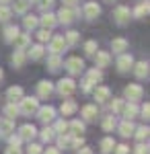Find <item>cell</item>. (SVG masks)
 Returning <instances> with one entry per match:
<instances>
[{"label": "cell", "mask_w": 150, "mask_h": 154, "mask_svg": "<svg viewBox=\"0 0 150 154\" xmlns=\"http://www.w3.org/2000/svg\"><path fill=\"white\" fill-rule=\"evenodd\" d=\"M12 19L11 4H0V23H8Z\"/></svg>", "instance_id": "cell-43"}, {"label": "cell", "mask_w": 150, "mask_h": 154, "mask_svg": "<svg viewBox=\"0 0 150 154\" xmlns=\"http://www.w3.org/2000/svg\"><path fill=\"white\" fill-rule=\"evenodd\" d=\"M82 144H84V138H82V136H72V144H70V150H78Z\"/></svg>", "instance_id": "cell-50"}, {"label": "cell", "mask_w": 150, "mask_h": 154, "mask_svg": "<svg viewBox=\"0 0 150 154\" xmlns=\"http://www.w3.org/2000/svg\"><path fill=\"white\" fill-rule=\"evenodd\" d=\"M43 56H45V48H43V43L31 45V48H29V51H27V60H31V62H39Z\"/></svg>", "instance_id": "cell-24"}, {"label": "cell", "mask_w": 150, "mask_h": 154, "mask_svg": "<svg viewBox=\"0 0 150 154\" xmlns=\"http://www.w3.org/2000/svg\"><path fill=\"white\" fill-rule=\"evenodd\" d=\"M35 115H37V119H39L43 125H49V123L56 119L58 111H56L52 105H39V107H37V111H35Z\"/></svg>", "instance_id": "cell-7"}, {"label": "cell", "mask_w": 150, "mask_h": 154, "mask_svg": "<svg viewBox=\"0 0 150 154\" xmlns=\"http://www.w3.org/2000/svg\"><path fill=\"white\" fill-rule=\"evenodd\" d=\"M140 113V107L138 103H130V101H126V105H123V109H121V115H123V119H134L138 117Z\"/></svg>", "instance_id": "cell-22"}, {"label": "cell", "mask_w": 150, "mask_h": 154, "mask_svg": "<svg viewBox=\"0 0 150 154\" xmlns=\"http://www.w3.org/2000/svg\"><path fill=\"white\" fill-rule=\"evenodd\" d=\"M62 68H66L70 76H80L82 72H84V60L78 58V56H70V58L64 60Z\"/></svg>", "instance_id": "cell-4"}, {"label": "cell", "mask_w": 150, "mask_h": 154, "mask_svg": "<svg viewBox=\"0 0 150 154\" xmlns=\"http://www.w3.org/2000/svg\"><path fill=\"white\" fill-rule=\"evenodd\" d=\"M95 60V66L97 68H107V66H111V51H103V49H97V54L92 56Z\"/></svg>", "instance_id": "cell-17"}, {"label": "cell", "mask_w": 150, "mask_h": 154, "mask_svg": "<svg viewBox=\"0 0 150 154\" xmlns=\"http://www.w3.org/2000/svg\"><path fill=\"white\" fill-rule=\"evenodd\" d=\"M80 8L78 6H62L58 12H56V19H58V25H72L76 19H80Z\"/></svg>", "instance_id": "cell-1"}, {"label": "cell", "mask_w": 150, "mask_h": 154, "mask_svg": "<svg viewBox=\"0 0 150 154\" xmlns=\"http://www.w3.org/2000/svg\"><path fill=\"white\" fill-rule=\"evenodd\" d=\"M111 154H130V146L127 144H115Z\"/></svg>", "instance_id": "cell-51"}, {"label": "cell", "mask_w": 150, "mask_h": 154, "mask_svg": "<svg viewBox=\"0 0 150 154\" xmlns=\"http://www.w3.org/2000/svg\"><path fill=\"white\" fill-rule=\"evenodd\" d=\"M12 131H14V119H0V138H8Z\"/></svg>", "instance_id": "cell-30"}, {"label": "cell", "mask_w": 150, "mask_h": 154, "mask_svg": "<svg viewBox=\"0 0 150 154\" xmlns=\"http://www.w3.org/2000/svg\"><path fill=\"white\" fill-rule=\"evenodd\" d=\"M92 88H95V86H92V84L89 82L86 78H82V82H80V91H82V93H84V95H91Z\"/></svg>", "instance_id": "cell-52"}, {"label": "cell", "mask_w": 150, "mask_h": 154, "mask_svg": "<svg viewBox=\"0 0 150 154\" xmlns=\"http://www.w3.org/2000/svg\"><path fill=\"white\" fill-rule=\"evenodd\" d=\"M130 49V41H127L126 37H115L113 41H111V54H123Z\"/></svg>", "instance_id": "cell-21"}, {"label": "cell", "mask_w": 150, "mask_h": 154, "mask_svg": "<svg viewBox=\"0 0 150 154\" xmlns=\"http://www.w3.org/2000/svg\"><path fill=\"white\" fill-rule=\"evenodd\" d=\"M37 33L35 37L39 39V43H47L49 41V37H52V29H43V27H39V29H35Z\"/></svg>", "instance_id": "cell-44"}, {"label": "cell", "mask_w": 150, "mask_h": 154, "mask_svg": "<svg viewBox=\"0 0 150 154\" xmlns=\"http://www.w3.org/2000/svg\"><path fill=\"white\" fill-rule=\"evenodd\" d=\"M132 72H134V76L138 78V80H146L150 74V64L146 60H140V62H134V66H132Z\"/></svg>", "instance_id": "cell-12"}, {"label": "cell", "mask_w": 150, "mask_h": 154, "mask_svg": "<svg viewBox=\"0 0 150 154\" xmlns=\"http://www.w3.org/2000/svg\"><path fill=\"white\" fill-rule=\"evenodd\" d=\"M41 152H43V146L31 140V142H29V146H27V152H25V154H41Z\"/></svg>", "instance_id": "cell-47"}, {"label": "cell", "mask_w": 150, "mask_h": 154, "mask_svg": "<svg viewBox=\"0 0 150 154\" xmlns=\"http://www.w3.org/2000/svg\"><path fill=\"white\" fill-rule=\"evenodd\" d=\"M19 136H21V140L23 142H31L35 136H37V128H35L33 123H25V125H21L19 128V131H17Z\"/></svg>", "instance_id": "cell-18"}, {"label": "cell", "mask_w": 150, "mask_h": 154, "mask_svg": "<svg viewBox=\"0 0 150 154\" xmlns=\"http://www.w3.org/2000/svg\"><path fill=\"white\" fill-rule=\"evenodd\" d=\"M4 140L8 142V146H21V144H23L21 136H19V134H14V131H12V134L8 136V138H4Z\"/></svg>", "instance_id": "cell-49"}, {"label": "cell", "mask_w": 150, "mask_h": 154, "mask_svg": "<svg viewBox=\"0 0 150 154\" xmlns=\"http://www.w3.org/2000/svg\"><path fill=\"white\" fill-rule=\"evenodd\" d=\"M115 130L121 138H132V136H134V130H136V123H134L132 119H121V121H117Z\"/></svg>", "instance_id": "cell-14"}, {"label": "cell", "mask_w": 150, "mask_h": 154, "mask_svg": "<svg viewBox=\"0 0 150 154\" xmlns=\"http://www.w3.org/2000/svg\"><path fill=\"white\" fill-rule=\"evenodd\" d=\"M12 43H14V48H17V49H27L29 45H31V33H29V31H25V33L19 31V35L14 37Z\"/></svg>", "instance_id": "cell-25"}, {"label": "cell", "mask_w": 150, "mask_h": 154, "mask_svg": "<svg viewBox=\"0 0 150 154\" xmlns=\"http://www.w3.org/2000/svg\"><path fill=\"white\" fill-rule=\"evenodd\" d=\"M37 136L41 138V142H43V144H49V142H54V140H56V131H54V128H52V123L45 125L41 131H37Z\"/></svg>", "instance_id": "cell-33"}, {"label": "cell", "mask_w": 150, "mask_h": 154, "mask_svg": "<svg viewBox=\"0 0 150 154\" xmlns=\"http://www.w3.org/2000/svg\"><path fill=\"white\" fill-rule=\"evenodd\" d=\"M64 39H66V45H68V48H76V45L80 43V33L74 31V29H70V31L64 33Z\"/></svg>", "instance_id": "cell-36"}, {"label": "cell", "mask_w": 150, "mask_h": 154, "mask_svg": "<svg viewBox=\"0 0 150 154\" xmlns=\"http://www.w3.org/2000/svg\"><path fill=\"white\" fill-rule=\"evenodd\" d=\"M17 105H19V113H21V115L31 117V115H35V111H37V107H39V99H37V97L23 95L17 101Z\"/></svg>", "instance_id": "cell-3"}, {"label": "cell", "mask_w": 150, "mask_h": 154, "mask_svg": "<svg viewBox=\"0 0 150 154\" xmlns=\"http://www.w3.org/2000/svg\"><path fill=\"white\" fill-rule=\"evenodd\" d=\"M105 2H113V0H105Z\"/></svg>", "instance_id": "cell-61"}, {"label": "cell", "mask_w": 150, "mask_h": 154, "mask_svg": "<svg viewBox=\"0 0 150 154\" xmlns=\"http://www.w3.org/2000/svg\"><path fill=\"white\" fill-rule=\"evenodd\" d=\"M123 99L130 101V103H140L144 99V86H140L138 82L127 84L126 91H123Z\"/></svg>", "instance_id": "cell-5"}, {"label": "cell", "mask_w": 150, "mask_h": 154, "mask_svg": "<svg viewBox=\"0 0 150 154\" xmlns=\"http://www.w3.org/2000/svg\"><path fill=\"white\" fill-rule=\"evenodd\" d=\"M148 14H150V2L148 0H140L138 4L132 8V19H140V21H142V19H146Z\"/></svg>", "instance_id": "cell-15"}, {"label": "cell", "mask_w": 150, "mask_h": 154, "mask_svg": "<svg viewBox=\"0 0 150 154\" xmlns=\"http://www.w3.org/2000/svg\"><path fill=\"white\" fill-rule=\"evenodd\" d=\"M23 27L25 31H35L37 27H39V17H35V14H29V12H25L23 14Z\"/></svg>", "instance_id": "cell-29"}, {"label": "cell", "mask_w": 150, "mask_h": 154, "mask_svg": "<svg viewBox=\"0 0 150 154\" xmlns=\"http://www.w3.org/2000/svg\"><path fill=\"white\" fill-rule=\"evenodd\" d=\"M12 0H0V4H11Z\"/></svg>", "instance_id": "cell-59"}, {"label": "cell", "mask_w": 150, "mask_h": 154, "mask_svg": "<svg viewBox=\"0 0 150 154\" xmlns=\"http://www.w3.org/2000/svg\"><path fill=\"white\" fill-rule=\"evenodd\" d=\"M76 154H92V148H91V146H84V144H82L80 148L76 150Z\"/></svg>", "instance_id": "cell-55"}, {"label": "cell", "mask_w": 150, "mask_h": 154, "mask_svg": "<svg viewBox=\"0 0 150 154\" xmlns=\"http://www.w3.org/2000/svg\"><path fill=\"white\" fill-rule=\"evenodd\" d=\"M62 66H64V60H62V56H58V54H49L47 56V70L49 72H60L62 70Z\"/></svg>", "instance_id": "cell-23"}, {"label": "cell", "mask_w": 150, "mask_h": 154, "mask_svg": "<svg viewBox=\"0 0 150 154\" xmlns=\"http://www.w3.org/2000/svg\"><path fill=\"white\" fill-rule=\"evenodd\" d=\"M52 95H54V82H49V80H39V82H37V99H39V101H47Z\"/></svg>", "instance_id": "cell-13"}, {"label": "cell", "mask_w": 150, "mask_h": 154, "mask_svg": "<svg viewBox=\"0 0 150 154\" xmlns=\"http://www.w3.org/2000/svg\"><path fill=\"white\" fill-rule=\"evenodd\" d=\"M113 146H115V140H113V136H105L101 144H99V148H101V152L103 154H111L113 152Z\"/></svg>", "instance_id": "cell-41"}, {"label": "cell", "mask_w": 150, "mask_h": 154, "mask_svg": "<svg viewBox=\"0 0 150 154\" xmlns=\"http://www.w3.org/2000/svg\"><path fill=\"white\" fill-rule=\"evenodd\" d=\"M41 154H62V150L56 148V146H47V150H43Z\"/></svg>", "instance_id": "cell-56"}, {"label": "cell", "mask_w": 150, "mask_h": 154, "mask_svg": "<svg viewBox=\"0 0 150 154\" xmlns=\"http://www.w3.org/2000/svg\"><path fill=\"white\" fill-rule=\"evenodd\" d=\"M29 2H31V4H37V0H29Z\"/></svg>", "instance_id": "cell-60"}, {"label": "cell", "mask_w": 150, "mask_h": 154, "mask_svg": "<svg viewBox=\"0 0 150 154\" xmlns=\"http://www.w3.org/2000/svg\"><path fill=\"white\" fill-rule=\"evenodd\" d=\"M47 49H49V54H58V56H62V54L68 49L64 35H52L49 41H47Z\"/></svg>", "instance_id": "cell-9"}, {"label": "cell", "mask_w": 150, "mask_h": 154, "mask_svg": "<svg viewBox=\"0 0 150 154\" xmlns=\"http://www.w3.org/2000/svg\"><path fill=\"white\" fill-rule=\"evenodd\" d=\"M101 128H103V131H107V134H111V131L117 128V117L113 115V113H109V115H105L103 119H101Z\"/></svg>", "instance_id": "cell-31"}, {"label": "cell", "mask_w": 150, "mask_h": 154, "mask_svg": "<svg viewBox=\"0 0 150 154\" xmlns=\"http://www.w3.org/2000/svg\"><path fill=\"white\" fill-rule=\"evenodd\" d=\"M25 95L23 86H19V84H14V86H8V91H6V101H11V103H17L21 97Z\"/></svg>", "instance_id": "cell-32"}, {"label": "cell", "mask_w": 150, "mask_h": 154, "mask_svg": "<svg viewBox=\"0 0 150 154\" xmlns=\"http://www.w3.org/2000/svg\"><path fill=\"white\" fill-rule=\"evenodd\" d=\"M56 25H58V19H56V14L52 11L41 12V17H39V27H43V29H54Z\"/></svg>", "instance_id": "cell-20"}, {"label": "cell", "mask_w": 150, "mask_h": 154, "mask_svg": "<svg viewBox=\"0 0 150 154\" xmlns=\"http://www.w3.org/2000/svg\"><path fill=\"white\" fill-rule=\"evenodd\" d=\"M84 78H86L92 86H97V84L103 82V70H101V68H97V66L91 68V70H84Z\"/></svg>", "instance_id": "cell-19"}, {"label": "cell", "mask_w": 150, "mask_h": 154, "mask_svg": "<svg viewBox=\"0 0 150 154\" xmlns=\"http://www.w3.org/2000/svg\"><path fill=\"white\" fill-rule=\"evenodd\" d=\"M142 119H148L150 117V103H144V105L140 107V113H138Z\"/></svg>", "instance_id": "cell-53"}, {"label": "cell", "mask_w": 150, "mask_h": 154, "mask_svg": "<svg viewBox=\"0 0 150 154\" xmlns=\"http://www.w3.org/2000/svg\"><path fill=\"white\" fill-rule=\"evenodd\" d=\"M80 115H82V119L89 121V123L97 121V117H99V105H97V103H86V105H82Z\"/></svg>", "instance_id": "cell-11"}, {"label": "cell", "mask_w": 150, "mask_h": 154, "mask_svg": "<svg viewBox=\"0 0 150 154\" xmlns=\"http://www.w3.org/2000/svg\"><path fill=\"white\" fill-rule=\"evenodd\" d=\"M150 136V128L144 123V125H136V130H134V136L132 138H136L138 142H144V140H148Z\"/></svg>", "instance_id": "cell-39"}, {"label": "cell", "mask_w": 150, "mask_h": 154, "mask_svg": "<svg viewBox=\"0 0 150 154\" xmlns=\"http://www.w3.org/2000/svg\"><path fill=\"white\" fill-rule=\"evenodd\" d=\"M56 148H60V150H70V144H72V134H60V136H56Z\"/></svg>", "instance_id": "cell-35"}, {"label": "cell", "mask_w": 150, "mask_h": 154, "mask_svg": "<svg viewBox=\"0 0 150 154\" xmlns=\"http://www.w3.org/2000/svg\"><path fill=\"white\" fill-rule=\"evenodd\" d=\"M54 93H58L62 99H70V97L76 93V82L72 76H66V78H60L58 84H54Z\"/></svg>", "instance_id": "cell-2"}, {"label": "cell", "mask_w": 150, "mask_h": 154, "mask_svg": "<svg viewBox=\"0 0 150 154\" xmlns=\"http://www.w3.org/2000/svg\"><path fill=\"white\" fill-rule=\"evenodd\" d=\"M97 41L95 39H89V41H84V54H86V58H92L95 54H97Z\"/></svg>", "instance_id": "cell-45"}, {"label": "cell", "mask_w": 150, "mask_h": 154, "mask_svg": "<svg viewBox=\"0 0 150 154\" xmlns=\"http://www.w3.org/2000/svg\"><path fill=\"white\" fill-rule=\"evenodd\" d=\"M52 123H54V125H52V128H54V131H56V136H60V134H68V121H66V119H54V121H52Z\"/></svg>", "instance_id": "cell-42"}, {"label": "cell", "mask_w": 150, "mask_h": 154, "mask_svg": "<svg viewBox=\"0 0 150 154\" xmlns=\"http://www.w3.org/2000/svg\"><path fill=\"white\" fill-rule=\"evenodd\" d=\"M11 4H12L11 11L14 12V14H21V17H23L25 12H29V8H31V2H29V0H12Z\"/></svg>", "instance_id": "cell-27"}, {"label": "cell", "mask_w": 150, "mask_h": 154, "mask_svg": "<svg viewBox=\"0 0 150 154\" xmlns=\"http://www.w3.org/2000/svg\"><path fill=\"white\" fill-rule=\"evenodd\" d=\"M107 103H109V109H111V113H113V115H119V113H121V109H123V105H126V99H123V97H115L113 101L109 99Z\"/></svg>", "instance_id": "cell-38"}, {"label": "cell", "mask_w": 150, "mask_h": 154, "mask_svg": "<svg viewBox=\"0 0 150 154\" xmlns=\"http://www.w3.org/2000/svg\"><path fill=\"white\" fill-rule=\"evenodd\" d=\"M113 21H115V25H119V27H126V25L132 21V11H130V6L117 4L115 8H113Z\"/></svg>", "instance_id": "cell-6"}, {"label": "cell", "mask_w": 150, "mask_h": 154, "mask_svg": "<svg viewBox=\"0 0 150 154\" xmlns=\"http://www.w3.org/2000/svg\"><path fill=\"white\" fill-rule=\"evenodd\" d=\"M92 95H95V103L97 105H103V103H107L109 99H111V91H109V86H95L92 88Z\"/></svg>", "instance_id": "cell-16"}, {"label": "cell", "mask_w": 150, "mask_h": 154, "mask_svg": "<svg viewBox=\"0 0 150 154\" xmlns=\"http://www.w3.org/2000/svg\"><path fill=\"white\" fill-rule=\"evenodd\" d=\"M2 80H4V70L0 68V82H2Z\"/></svg>", "instance_id": "cell-58"}, {"label": "cell", "mask_w": 150, "mask_h": 154, "mask_svg": "<svg viewBox=\"0 0 150 154\" xmlns=\"http://www.w3.org/2000/svg\"><path fill=\"white\" fill-rule=\"evenodd\" d=\"M80 14L86 19V21H97L99 17H101V4H97V2H86L84 6H82Z\"/></svg>", "instance_id": "cell-10"}, {"label": "cell", "mask_w": 150, "mask_h": 154, "mask_svg": "<svg viewBox=\"0 0 150 154\" xmlns=\"http://www.w3.org/2000/svg\"><path fill=\"white\" fill-rule=\"evenodd\" d=\"M148 150H150V146H148V142L144 140V142L136 144V148L132 150V154H148Z\"/></svg>", "instance_id": "cell-48"}, {"label": "cell", "mask_w": 150, "mask_h": 154, "mask_svg": "<svg viewBox=\"0 0 150 154\" xmlns=\"http://www.w3.org/2000/svg\"><path fill=\"white\" fill-rule=\"evenodd\" d=\"M132 66H134V58H132V54H117V60H115V68L119 74H127V72H132Z\"/></svg>", "instance_id": "cell-8"}, {"label": "cell", "mask_w": 150, "mask_h": 154, "mask_svg": "<svg viewBox=\"0 0 150 154\" xmlns=\"http://www.w3.org/2000/svg\"><path fill=\"white\" fill-rule=\"evenodd\" d=\"M4 154H25V152L21 150V146H8V148L4 150Z\"/></svg>", "instance_id": "cell-54"}, {"label": "cell", "mask_w": 150, "mask_h": 154, "mask_svg": "<svg viewBox=\"0 0 150 154\" xmlns=\"http://www.w3.org/2000/svg\"><path fill=\"white\" fill-rule=\"evenodd\" d=\"M17 35H19V27H17V25H6L4 31H2V37H4L6 43H12Z\"/></svg>", "instance_id": "cell-37"}, {"label": "cell", "mask_w": 150, "mask_h": 154, "mask_svg": "<svg viewBox=\"0 0 150 154\" xmlns=\"http://www.w3.org/2000/svg\"><path fill=\"white\" fill-rule=\"evenodd\" d=\"M78 2H80V0H62L64 6H78Z\"/></svg>", "instance_id": "cell-57"}, {"label": "cell", "mask_w": 150, "mask_h": 154, "mask_svg": "<svg viewBox=\"0 0 150 154\" xmlns=\"http://www.w3.org/2000/svg\"><path fill=\"white\" fill-rule=\"evenodd\" d=\"M19 115H21V113H19V105H17V103H11V101H6V105H4V117L17 119Z\"/></svg>", "instance_id": "cell-40"}, {"label": "cell", "mask_w": 150, "mask_h": 154, "mask_svg": "<svg viewBox=\"0 0 150 154\" xmlns=\"http://www.w3.org/2000/svg\"><path fill=\"white\" fill-rule=\"evenodd\" d=\"M25 62H27V49H14V54L11 58L12 68H23Z\"/></svg>", "instance_id": "cell-28"}, {"label": "cell", "mask_w": 150, "mask_h": 154, "mask_svg": "<svg viewBox=\"0 0 150 154\" xmlns=\"http://www.w3.org/2000/svg\"><path fill=\"white\" fill-rule=\"evenodd\" d=\"M54 4H56V0H37V6H39V11H41V12L52 11Z\"/></svg>", "instance_id": "cell-46"}, {"label": "cell", "mask_w": 150, "mask_h": 154, "mask_svg": "<svg viewBox=\"0 0 150 154\" xmlns=\"http://www.w3.org/2000/svg\"><path fill=\"white\" fill-rule=\"evenodd\" d=\"M78 111V105H76V101H72V99H66L62 105H60V113L64 115V117H70V115H74Z\"/></svg>", "instance_id": "cell-26"}, {"label": "cell", "mask_w": 150, "mask_h": 154, "mask_svg": "<svg viewBox=\"0 0 150 154\" xmlns=\"http://www.w3.org/2000/svg\"><path fill=\"white\" fill-rule=\"evenodd\" d=\"M68 130H70L72 136H82L84 130H86V125H84V121H80V119H72V121H68Z\"/></svg>", "instance_id": "cell-34"}]
</instances>
